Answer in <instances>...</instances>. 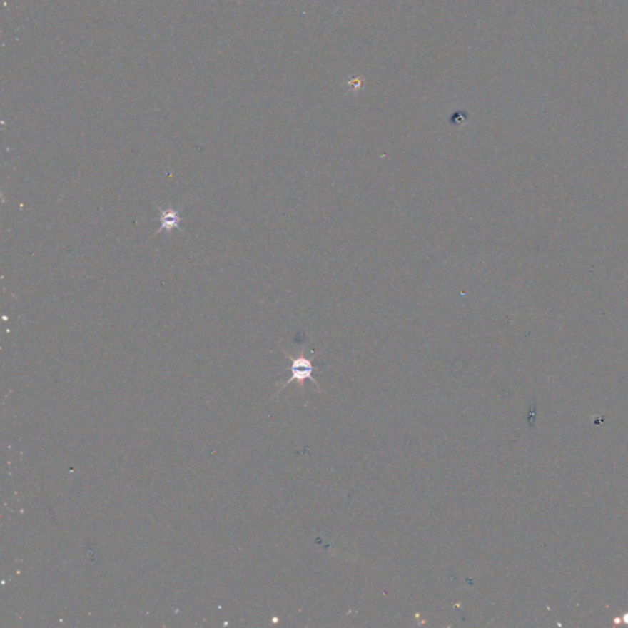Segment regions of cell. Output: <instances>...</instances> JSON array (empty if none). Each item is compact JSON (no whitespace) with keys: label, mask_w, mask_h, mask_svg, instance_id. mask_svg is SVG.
Listing matches in <instances>:
<instances>
[{"label":"cell","mask_w":628,"mask_h":628,"mask_svg":"<svg viewBox=\"0 0 628 628\" xmlns=\"http://www.w3.org/2000/svg\"><path fill=\"white\" fill-rule=\"evenodd\" d=\"M288 355V353H286ZM290 358V361H291V366H290V371H291V377L286 380V383H284V385L280 388L284 389L286 385H288L290 383H293L295 380L297 382H300L302 387H303V382L305 380H310L313 382L317 387H319V384L317 383V380L313 378V370L314 367L312 365V360L310 358H305V355H303V351H301L300 353V356L296 358H291V356H288Z\"/></svg>","instance_id":"6da1fadb"},{"label":"cell","mask_w":628,"mask_h":628,"mask_svg":"<svg viewBox=\"0 0 628 628\" xmlns=\"http://www.w3.org/2000/svg\"><path fill=\"white\" fill-rule=\"evenodd\" d=\"M158 209L161 211V214H160L161 226L157 228L156 233H161L163 231L172 232L173 230L181 228V215L177 210L173 208L161 209L160 206H158Z\"/></svg>","instance_id":"7a4b0ae2"}]
</instances>
